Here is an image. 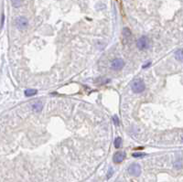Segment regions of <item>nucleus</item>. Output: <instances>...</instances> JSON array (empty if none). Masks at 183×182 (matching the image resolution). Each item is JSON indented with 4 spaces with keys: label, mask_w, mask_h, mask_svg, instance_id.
Here are the masks:
<instances>
[{
    "label": "nucleus",
    "mask_w": 183,
    "mask_h": 182,
    "mask_svg": "<svg viewBox=\"0 0 183 182\" xmlns=\"http://www.w3.org/2000/svg\"><path fill=\"white\" fill-rule=\"evenodd\" d=\"M132 90L135 93H141L146 89V84L144 83V81L140 79L135 80L132 83Z\"/></svg>",
    "instance_id": "nucleus-1"
},
{
    "label": "nucleus",
    "mask_w": 183,
    "mask_h": 182,
    "mask_svg": "<svg viewBox=\"0 0 183 182\" xmlns=\"http://www.w3.org/2000/svg\"><path fill=\"white\" fill-rule=\"evenodd\" d=\"M150 46V40L147 36H142L139 40L136 41V47L140 51H145L148 49Z\"/></svg>",
    "instance_id": "nucleus-2"
},
{
    "label": "nucleus",
    "mask_w": 183,
    "mask_h": 182,
    "mask_svg": "<svg viewBox=\"0 0 183 182\" xmlns=\"http://www.w3.org/2000/svg\"><path fill=\"white\" fill-rule=\"evenodd\" d=\"M16 26L18 29H20V30L26 29L29 26V21H28V19L26 17H19L16 19Z\"/></svg>",
    "instance_id": "nucleus-3"
},
{
    "label": "nucleus",
    "mask_w": 183,
    "mask_h": 182,
    "mask_svg": "<svg viewBox=\"0 0 183 182\" xmlns=\"http://www.w3.org/2000/svg\"><path fill=\"white\" fill-rule=\"evenodd\" d=\"M128 173L131 176H135V177H138L141 173V167L140 165L136 164V163H134V164L130 165V167H128Z\"/></svg>",
    "instance_id": "nucleus-4"
},
{
    "label": "nucleus",
    "mask_w": 183,
    "mask_h": 182,
    "mask_svg": "<svg viewBox=\"0 0 183 182\" xmlns=\"http://www.w3.org/2000/svg\"><path fill=\"white\" fill-rule=\"evenodd\" d=\"M124 66H125L124 60L119 59V58L113 60L112 62H111V68L113 69V70H115V71L122 70V69L124 68Z\"/></svg>",
    "instance_id": "nucleus-5"
},
{
    "label": "nucleus",
    "mask_w": 183,
    "mask_h": 182,
    "mask_svg": "<svg viewBox=\"0 0 183 182\" xmlns=\"http://www.w3.org/2000/svg\"><path fill=\"white\" fill-rule=\"evenodd\" d=\"M125 156H127V155H125V152L118 151V152H116L115 155H113V162H115V163H121L122 161H124V159L125 158Z\"/></svg>",
    "instance_id": "nucleus-6"
},
{
    "label": "nucleus",
    "mask_w": 183,
    "mask_h": 182,
    "mask_svg": "<svg viewBox=\"0 0 183 182\" xmlns=\"http://www.w3.org/2000/svg\"><path fill=\"white\" fill-rule=\"evenodd\" d=\"M31 107H32V110L36 113H40L41 112V110L43 109V104L40 101L35 102L31 104Z\"/></svg>",
    "instance_id": "nucleus-7"
},
{
    "label": "nucleus",
    "mask_w": 183,
    "mask_h": 182,
    "mask_svg": "<svg viewBox=\"0 0 183 182\" xmlns=\"http://www.w3.org/2000/svg\"><path fill=\"white\" fill-rule=\"evenodd\" d=\"M38 91L35 90V89H28L25 91V95H26L27 97H29V96H33L35 94H37Z\"/></svg>",
    "instance_id": "nucleus-8"
},
{
    "label": "nucleus",
    "mask_w": 183,
    "mask_h": 182,
    "mask_svg": "<svg viewBox=\"0 0 183 182\" xmlns=\"http://www.w3.org/2000/svg\"><path fill=\"white\" fill-rule=\"evenodd\" d=\"M175 58L177 60H179L180 62H182V58H183V55H182V49H179L178 51H176V54H175Z\"/></svg>",
    "instance_id": "nucleus-9"
},
{
    "label": "nucleus",
    "mask_w": 183,
    "mask_h": 182,
    "mask_svg": "<svg viewBox=\"0 0 183 182\" xmlns=\"http://www.w3.org/2000/svg\"><path fill=\"white\" fill-rule=\"evenodd\" d=\"M121 145H122V138L120 136H118L115 140V147L116 148H119L120 147H121Z\"/></svg>",
    "instance_id": "nucleus-10"
},
{
    "label": "nucleus",
    "mask_w": 183,
    "mask_h": 182,
    "mask_svg": "<svg viewBox=\"0 0 183 182\" xmlns=\"http://www.w3.org/2000/svg\"><path fill=\"white\" fill-rule=\"evenodd\" d=\"M132 156H133L134 158H143V156H146V154L142 153V152H137V153H133Z\"/></svg>",
    "instance_id": "nucleus-11"
},
{
    "label": "nucleus",
    "mask_w": 183,
    "mask_h": 182,
    "mask_svg": "<svg viewBox=\"0 0 183 182\" xmlns=\"http://www.w3.org/2000/svg\"><path fill=\"white\" fill-rule=\"evenodd\" d=\"M124 36L125 37H130L131 36V31L129 30V28H124Z\"/></svg>",
    "instance_id": "nucleus-12"
},
{
    "label": "nucleus",
    "mask_w": 183,
    "mask_h": 182,
    "mask_svg": "<svg viewBox=\"0 0 183 182\" xmlns=\"http://www.w3.org/2000/svg\"><path fill=\"white\" fill-rule=\"evenodd\" d=\"M12 1V4H13V6L14 7H16V8H18L20 6V0H11Z\"/></svg>",
    "instance_id": "nucleus-13"
},
{
    "label": "nucleus",
    "mask_w": 183,
    "mask_h": 182,
    "mask_svg": "<svg viewBox=\"0 0 183 182\" xmlns=\"http://www.w3.org/2000/svg\"><path fill=\"white\" fill-rule=\"evenodd\" d=\"M113 168L111 167V168H109V170H108V173H107V179H110L111 177H112V175H113Z\"/></svg>",
    "instance_id": "nucleus-14"
},
{
    "label": "nucleus",
    "mask_w": 183,
    "mask_h": 182,
    "mask_svg": "<svg viewBox=\"0 0 183 182\" xmlns=\"http://www.w3.org/2000/svg\"><path fill=\"white\" fill-rule=\"evenodd\" d=\"M113 122H115V124H116V125L119 124V119H118V117H117L116 115H115V116L113 117Z\"/></svg>",
    "instance_id": "nucleus-15"
},
{
    "label": "nucleus",
    "mask_w": 183,
    "mask_h": 182,
    "mask_svg": "<svg viewBox=\"0 0 183 182\" xmlns=\"http://www.w3.org/2000/svg\"><path fill=\"white\" fill-rule=\"evenodd\" d=\"M150 64H151V62H148V64H146V65H144V66H143V68H147V67L150 66Z\"/></svg>",
    "instance_id": "nucleus-16"
}]
</instances>
